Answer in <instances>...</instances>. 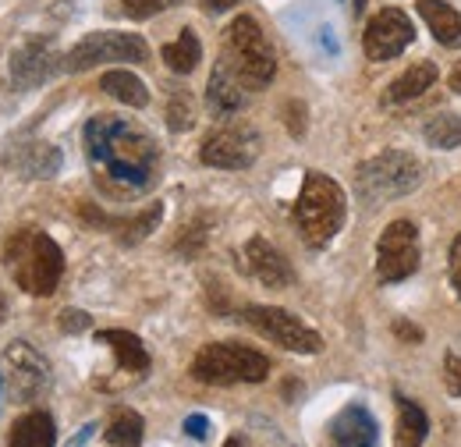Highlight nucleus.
Returning a JSON list of instances; mask_svg holds the SVG:
<instances>
[{
    "label": "nucleus",
    "instance_id": "nucleus-40",
    "mask_svg": "<svg viewBox=\"0 0 461 447\" xmlns=\"http://www.w3.org/2000/svg\"><path fill=\"white\" fill-rule=\"evenodd\" d=\"M0 316H4V295H0Z\"/></svg>",
    "mask_w": 461,
    "mask_h": 447
},
{
    "label": "nucleus",
    "instance_id": "nucleus-12",
    "mask_svg": "<svg viewBox=\"0 0 461 447\" xmlns=\"http://www.w3.org/2000/svg\"><path fill=\"white\" fill-rule=\"evenodd\" d=\"M259 153V139L252 128H221L213 132L203 150H199V160L206 168H221V170H245L252 168Z\"/></svg>",
    "mask_w": 461,
    "mask_h": 447
},
{
    "label": "nucleus",
    "instance_id": "nucleus-22",
    "mask_svg": "<svg viewBox=\"0 0 461 447\" xmlns=\"http://www.w3.org/2000/svg\"><path fill=\"white\" fill-rule=\"evenodd\" d=\"M100 89H104L107 96H114L117 104H124V107H135V111L149 104V89H146V82H142L139 75L124 71V68H114V71H107V75L100 78Z\"/></svg>",
    "mask_w": 461,
    "mask_h": 447
},
{
    "label": "nucleus",
    "instance_id": "nucleus-37",
    "mask_svg": "<svg viewBox=\"0 0 461 447\" xmlns=\"http://www.w3.org/2000/svg\"><path fill=\"white\" fill-rule=\"evenodd\" d=\"M447 86H451L455 93H461V64L455 68V71H451V75H447Z\"/></svg>",
    "mask_w": 461,
    "mask_h": 447
},
{
    "label": "nucleus",
    "instance_id": "nucleus-34",
    "mask_svg": "<svg viewBox=\"0 0 461 447\" xmlns=\"http://www.w3.org/2000/svg\"><path fill=\"white\" fill-rule=\"evenodd\" d=\"M288 128L291 135H302L305 132V107H298V104H288Z\"/></svg>",
    "mask_w": 461,
    "mask_h": 447
},
{
    "label": "nucleus",
    "instance_id": "nucleus-11",
    "mask_svg": "<svg viewBox=\"0 0 461 447\" xmlns=\"http://www.w3.org/2000/svg\"><path fill=\"white\" fill-rule=\"evenodd\" d=\"M415 40V29H411V18L404 14L402 7H384L369 18L366 25V57L369 60H394L398 54L408 50V43Z\"/></svg>",
    "mask_w": 461,
    "mask_h": 447
},
{
    "label": "nucleus",
    "instance_id": "nucleus-27",
    "mask_svg": "<svg viewBox=\"0 0 461 447\" xmlns=\"http://www.w3.org/2000/svg\"><path fill=\"white\" fill-rule=\"evenodd\" d=\"M167 124H171V132H188L195 124V107L185 89H171V96H167Z\"/></svg>",
    "mask_w": 461,
    "mask_h": 447
},
{
    "label": "nucleus",
    "instance_id": "nucleus-38",
    "mask_svg": "<svg viewBox=\"0 0 461 447\" xmlns=\"http://www.w3.org/2000/svg\"><path fill=\"white\" fill-rule=\"evenodd\" d=\"M224 447H241V437H230V441Z\"/></svg>",
    "mask_w": 461,
    "mask_h": 447
},
{
    "label": "nucleus",
    "instance_id": "nucleus-32",
    "mask_svg": "<svg viewBox=\"0 0 461 447\" xmlns=\"http://www.w3.org/2000/svg\"><path fill=\"white\" fill-rule=\"evenodd\" d=\"M185 433L195 437V441H206V433H210V419H206V415H188V419H185Z\"/></svg>",
    "mask_w": 461,
    "mask_h": 447
},
{
    "label": "nucleus",
    "instance_id": "nucleus-14",
    "mask_svg": "<svg viewBox=\"0 0 461 447\" xmlns=\"http://www.w3.org/2000/svg\"><path fill=\"white\" fill-rule=\"evenodd\" d=\"M58 68V54L50 50V43H43V40H29L25 47H18L14 54H11V78H14V86L18 89H36L40 82H47Z\"/></svg>",
    "mask_w": 461,
    "mask_h": 447
},
{
    "label": "nucleus",
    "instance_id": "nucleus-9",
    "mask_svg": "<svg viewBox=\"0 0 461 447\" xmlns=\"http://www.w3.org/2000/svg\"><path fill=\"white\" fill-rule=\"evenodd\" d=\"M419 227L411 221H394L384 227L380 242H376V278L384 284H398L408 280L419 270Z\"/></svg>",
    "mask_w": 461,
    "mask_h": 447
},
{
    "label": "nucleus",
    "instance_id": "nucleus-7",
    "mask_svg": "<svg viewBox=\"0 0 461 447\" xmlns=\"http://www.w3.org/2000/svg\"><path fill=\"white\" fill-rule=\"evenodd\" d=\"M111 60H124V64H146L149 60V47L142 36L135 32H89L86 40H78L68 57L60 60L68 71H89L96 64H111Z\"/></svg>",
    "mask_w": 461,
    "mask_h": 447
},
{
    "label": "nucleus",
    "instance_id": "nucleus-29",
    "mask_svg": "<svg viewBox=\"0 0 461 447\" xmlns=\"http://www.w3.org/2000/svg\"><path fill=\"white\" fill-rule=\"evenodd\" d=\"M121 4H124V14H128V18L146 22V18H153V14L167 11V7H177L181 0H121Z\"/></svg>",
    "mask_w": 461,
    "mask_h": 447
},
{
    "label": "nucleus",
    "instance_id": "nucleus-13",
    "mask_svg": "<svg viewBox=\"0 0 461 447\" xmlns=\"http://www.w3.org/2000/svg\"><path fill=\"white\" fill-rule=\"evenodd\" d=\"M245 270L267 287H288L294 280V270L285 260V252L277 245H270L267 238H259V234L245 242Z\"/></svg>",
    "mask_w": 461,
    "mask_h": 447
},
{
    "label": "nucleus",
    "instance_id": "nucleus-1",
    "mask_svg": "<svg viewBox=\"0 0 461 447\" xmlns=\"http://www.w3.org/2000/svg\"><path fill=\"white\" fill-rule=\"evenodd\" d=\"M86 153L111 181L124 188H149L157 181V142L128 117L96 114L86 121Z\"/></svg>",
    "mask_w": 461,
    "mask_h": 447
},
{
    "label": "nucleus",
    "instance_id": "nucleus-16",
    "mask_svg": "<svg viewBox=\"0 0 461 447\" xmlns=\"http://www.w3.org/2000/svg\"><path fill=\"white\" fill-rule=\"evenodd\" d=\"M245 86L238 82V75L230 71L228 64H217L210 82H206V107L217 117H234V114L245 107Z\"/></svg>",
    "mask_w": 461,
    "mask_h": 447
},
{
    "label": "nucleus",
    "instance_id": "nucleus-39",
    "mask_svg": "<svg viewBox=\"0 0 461 447\" xmlns=\"http://www.w3.org/2000/svg\"><path fill=\"white\" fill-rule=\"evenodd\" d=\"M366 4H369V0H355V11H366Z\"/></svg>",
    "mask_w": 461,
    "mask_h": 447
},
{
    "label": "nucleus",
    "instance_id": "nucleus-26",
    "mask_svg": "<svg viewBox=\"0 0 461 447\" xmlns=\"http://www.w3.org/2000/svg\"><path fill=\"white\" fill-rule=\"evenodd\" d=\"M22 170L29 178H54L60 170V150L50 142H32L29 153L22 157Z\"/></svg>",
    "mask_w": 461,
    "mask_h": 447
},
{
    "label": "nucleus",
    "instance_id": "nucleus-35",
    "mask_svg": "<svg viewBox=\"0 0 461 447\" xmlns=\"http://www.w3.org/2000/svg\"><path fill=\"white\" fill-rule=\"evenodd\" d=\"M238 0H203V7L206 11H213V14H221V11H230Z\"/></svg>",
    "mask_w": 461,
    "mask_h": 447
},
{
    "label": "nucleus",
    "instance_id": "nucleus-20",
    "mask_svg": "<svg viewBox=\"0 0 461 447\" xmlns=\"http://www.w3.org/2000/svg\"><path fill=\"white\" fill-rule=\"evenodd\" d=\"M398 430H394V447H422L429 437V415L422 405H415L411 397L398 394Z\"/></svg>",
    "mask_w": 461,
    "mask_h": 447
},
{
    "label": "nucleus",
    "instance_id": "nucleus-10",
    "mask_svg": "<svg viewBox=\"0 0 461 447\" xmlns=\"http://www.w3.org/2000/svg\"><path fill=\"white\" fill-rule=\"evenodd\" d=\"M4 380H7V388L18 401H36L50 388V366L32 344L14 341L4 351Z\"/></svg>",
    "mask_w": 461,
    "mask_h": 447
},
{
    "label": "nucleus",
    "instance_id": "nucleus-41",
    "mask_svg": "<svg viewBox=\"0 0 461 447\" xmlns=\"http://www.w3.org/2000/svg\"><path fill=\"white\" fill-rule=\"evenodd\" d=\"M0 388H4V377H0Z\"/></svg>",
    "mask_w": 461,
    "mask_h": 447
},
{
    "label": "nucleus",
    "instance_id": "nucleus-28",
    "mask_svg": "<svg viewBox=\"0 0 461 447\" xmlns=\"http://www.w3.org/2000/svg\"><path fill=\"white\" fill-rule=\"evenodd\" d=\"M160 217H164V206H160V203H153V206H149V210H142L135 221L124 224V234H121V242H124V245H131V242L146 238V234H149V231L160 224Z\"/></svg>",
    "mask_w": 461,
    "mask_h": 447
},
{
    "label": "nucleus",
    "instance_id": "nucleus-33",
    "mask_svg": "<svg viewBox=\"0 0 461 447\" xmlns=\"http://www.w3.org/2000/svg\"><path fill=\"white\" fill-rule=\"evenodd\" d=\"M451 284H455V291H458L461 298V234L455 238V245H451Z\"/></svg>",
    "mask_w": 461,
    "mask_h": 447
},
{
    "label": "nucleus",
    "instance_id": "nucleus-3",
    "mask_svg": "<svg viewBox=\"0 0 461 447\" xmlns=\"http://www.w3.org/2000/svg\"><path fill=\"white\" fill-rule=\"evenodd\" d=\"M348 217V199L345 188L320 174V170H309L305 181H302V192H298V203H294V224H298V234L309 249H327L338 231L345 227Z\"/></svg>",
    "mask_w": 461,
    "mask_h": 447
},
{
    "label": "nucleus",
    "instance_id": "nucleus-30",
    "mask_svg": "<svg viewBox=\"0 0 461 447\" xmlns=\"http://www.w3.org/2000/svg\"><path fill=\"white\" fill-rule=\"evenodd\" d=\"M444 384H447V391L461 397V348L455 344L451 351H447V359H444Z\"/></svg>",
    "mask_w": 461,
    "mask_h": 447
},
{
    "label": "nucleus",
    "instance_id": "nucleus-8",
    "mask_svg": "<svg viewBox=\"0 0 461 447\" xmlns=\"http://www.w3.org/2000/svg\"><path fill=\"white\" fill-rule=\"evenodd\" d=\"M245 324L256 334L270 337L274 344L288 348L294 355H320L323 351V337L316 334L309 324H302L294 313L277 309V306H245Z\"/></svg>",
    "mask_w": 461,
    "mask_h": 447
},
{
    "label": "nucleus",
    "instance_id": "nucleus-18",
    "mask_svg": "<svg viewBox=\"0 0 461 447\" xmlns=\"http://www.w3.org/2000/svg\"><path fill=\"white\" fill-rule=\"evenodd\" d=\"M437 64H429V60H415L411 68H404L402 75L387 86V93H384V104H391V107H398V104H408V100H415V96H422L433 82H437Z\"/></svg>",
    "mask_w": 461,
    "mask_h": 447
},
{
    "label": "nucleus",
    "instance_id": "nucleus-6",
    "mask_svg": "<svg viewBox=\"0 0 461 447\" xmlns=\"http://www.w3.org/2000/svg\"><path fill=\"white\" fill-rule=\"evenodd\" d=\"M422 181V164L402 153V150H384L376 157H369L366 164H358L355 170V185H358V196L366 203H384V199H398L415 192Z\"/></svg>",
    "mask_w": 461,
    "mask_h": 447
},
{
    "label": "nucleus",
    "instance_id": "nucleus-36",
    "mask_svg": "<svg viewBox=\"0 0 461 447\" xmlns=\"http://www.w3.org/2000/svg\"><path fill=\"white\" fill-rule=\"evenodd\" d=\"M398 334L408 337V341H419V337H422V331H419V327H408V324H398Z\"/></svg>",
    "mask_w": 461,
    "mask_h": 447
},
{
    "label": "nucleus",
    "instance_id": "nucleus-2",
    "mask_svg": "<svg viewBox=\"0 0 461 447\" xmlns=\"http://www.w3.org/2000/svg\"><path fill=\"white\" fill-rule=\"evenodd\" d=\"M4 263L11 270L14 284L29 295H54L58 291L60 278H64V252L60 245L47 234V231H36V227H22L7 238L4 245Z\"/></svg>",
    "mask_w": 461,
    "mask_h": 447
},
{
    "label": "nucleus",
    "instance_id": "nucleus-31",
    "mask_svg": "<svg viewBox=\"0 0 461 447\" xmlns=\"http://www.w3.org/2000/svg\"><path fill=\"white\" fill-rule=\"evenodd\" d=\"M89 313H82V309H64L60 313V331H68V334H82V331H89Z\"/></svg>",
    "mask_w": 461,
    "mask_h": 447
},
{
    "label": "nucleus",
    "instance_id": "nucleus-5",
    "mask_svg": "<svg viewBox=\"0 0 461 447\" xmlns=\"http://www.w3.org/2000/svg\"><path fill=\"white\" fill-rule=\"evenodd\" d=\"M228 68L245 89H267L277 75V57L256 18L238 14L228 25Z\"/></svg>",
    "mask_w": 461,
    "mask_h": 447
},
{
    "label": "nucleus",
    "instance_id": "nucleus-21",
    "mask_svg": "<svg viewBox=\"0 0 461 447\" xmlns=\"http://www.w3.org/2000/svg\"><path fill=\"white\" fill-rule=\"evenodd\" d=\"M58 444V430L54 419L47 412H29L11 426L7 447H54Z\"/></svg>",
    "mask_w": 461,
    "mask_h": 447
},
{
    "label": "nucleus",
    "instance_id": "nucleus-15",
    "mask_svg": "<svg viewBox=\"0 0 461 447\" xmlns=\"http://www.w3.org/2000/svg\"><path fill=\"white\" fill-rule=\"evenodd\" d=\"M330 441L334 447H376L380 444V426L366 405H345L330 419Z\"/></svg>",
    "mask_w": 461,
    "mask_h": 447
},
{
    "label": "nucleus",
    "instance_id": "nucleus-17",
    "mask_svg": "<svg viewBox=\"0 0 461 447\" xmlns=\"http://www.w3.org/2000/svg\"><path fill=\"white\" fill-rule=\"evenodd\" d=\"M419 18L426 22V29L433 32V40L440 47H461V14L447 4V0H419L415 4Z\"/></svg>",
    "mask_w": 461,
    "mask_h": 447
},
{
    "label": "nucleus",
    "instance_id": "nucleus-24",
    "mask_svg": "<svg viewBox=\"0 0 461 447\" xmlns=\"http://www.w3.org/2000/svg\"><path fill=\"white\" fill-rule=\"evenodd\" d=\"M142 433H146L142 415H139V412H131V408H121L114 419H111V426H107L104 441H107L111 447H139L142 444Z\"/></svg>",
    "mask_w": 461,
    "mask_h": 447
},
{
    "label": "nucleus",
    "instance_id": "nucleus-19",
    "mask_svg": "<svg viewBox=\"0 0 461 447\" xmlns=\"http://www.w3.org/2000/svg\"><path fill=\"white\" fill-rule=\"evenodd\" d=\"M96 341L114 351L117 366L124 373H146L149 369V351H146V344L131 334V331H100Z\"/></svg>",
    "mask_w": 461,
    "mask_h": 447
},
{
    "label": "nucleus",
    "instance_id": "nucleus-4",
    "mask_svg": "<svg viewBox=\"0 0 461 447\" xmlns=\"http://www.w3.org/2000/svg\"><path fill=\"white\" fill-rule=\"evenodd\" d=\"M267 373H270L267 355L249 344H238V341H213V344L199 348V355L192 359V377L199 384H213V388L263 384Z\"/></svg>",
    "mask_w": 461,
    "mask_h": 447
},
{
    "label": "nucleus",
    "instance_id": "nucleus-25",
    "mask_svg": "<svg viewBox=\"0 0 461 447\" xmlns=\"http://www.w3.org/2000/svg\"><path fill=\"white\" fill-rule=\"evenodd\" d=\"M426 142L433 146V150H458L461 146V117L458 114H437V117H429V124H426Z\"/></svg>",
    "mask_w": 461,
    "mask_h": 447
},
{
    "label": "nucleus",
    "instance_id": "nucleus-23",
    "mask_svg": "<svg viewBox=\"0 0 461 447\" xmlns=\"http://www.w3.org/2000/svg\"><path fill=\"white\" fill-rule=\"evenodd\" d=\"M160 57L167 60V68H171L174 75H192L195 71V64L203 60V43H199V36L192 32V29H181V36L167 43Z\"/></svg>",
    "mask_w": 461,
    "mask_h": 447
}]
</instances>
